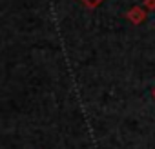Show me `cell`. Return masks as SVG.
Masks as SVG:
<instances>
[{
    "instance_id": "obj_1",
    "label": "cell",
    "mask_w": 155,
    "mask_h": 149,
    "mask_svg": "<svg viewBox=\"0 0 155 149\" xmlns=\"http://www.w3.org/2000/svg\"><path fill=\"white\" fill-rule=\"evenodd\" d=\"M126 18H128L131 24L137 26V24H140V22L146 18V11H144L142 8H139V6H137V8H131V9L126 13Z\"/></svg>"
},
{
    "instance_id": "obj_2",
    "label": "cell",
    "mask_w": 155,
    "mask_h": 149,
    "mask_svg": "<svg viewBox=\"0 0 155 149\" xmlns=\"http://www.w3.org/2000/svg\"><path fill=\"white\" fill-rule=\"evenodd\" d=\"M81 2H82L86 8H90V9H95V8L102 2V0H81Z\"/></svg>"
},
{
    "instance_id": "obj_3",
    "label": "cell",
    "mask_w": 155,
    "mask_h": 149,
    "mask_svg": "<svg viewBox=\"0 0 155 149\" xmlns=\"http://www.w3.org/2000/svg\"><path fill=\"white\" fill-rule=\"evenodd\" d=\"M144 8L146 9H155V0H144Z\"/></svg>"
},
{
    "instance_id": "obj_4",
    "label": "cell",
    "mask_w": 155,
    "mask_h": 149,
    "mask_svg": "<svg viewBox=\"0 0 155 149\" xmlns=\"http://www.w3.org/2000/svg\"><path fill=\"white\" fill-rule=\"evenodd\" d=\"M153 97H155V89H153Z\"/></svg>"
}]
</instances>
